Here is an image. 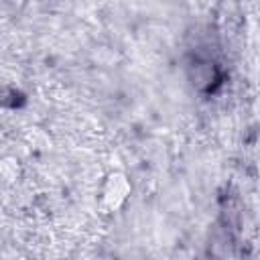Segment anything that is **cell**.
Segmentation results:
<instances>
[{
    "instance_id": "cell-1",
    "label": "cell",
    "mask_w": 260,
    "mask_h": 260,
    "mask_svg": "<svg viewBox=\"0 0 260 260\" xmlns=\"http://www.w3.org/2000/svg\"><path fill=\"white\" fill-rule=\"evenodd\" d=\"M193 79L197 87H211V83L215 81V67L211 63H197Z\"/></svg>"
},
{
    "instance_id": "cell-2",
    "label": "cell",
    "mask_w": 260,
    "mask_h": 260,
    "mask_svg": "<svg viewBox=\"0 0 260 260\" xmlns=\"http://www.w3.org/2000/svg\"><path fill=\"white\" fill-rule=\"evenodd\" d=\"M14 91L12 89H8V87H4V85H0V106H6V104H14Z\"/></svg>"
}]
</instances>
